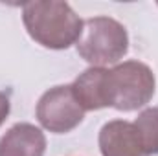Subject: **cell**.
I'll use <instances>...</instances> for the list:
<instances>
[{"label": "cell", "mask_w": 158, "mask_h": 156, "mask_svg": "<svg viewBox=\"0 0 158 156\" xmlns=\"http://www.w3.org/2000/svg\"><path fill=\"white\" fill-rule=\"evenodd\" d=\"M99 149L103 156H147L134 125L121 119L103 125L99 132Z\"/></svg>", "instance_id": "cell-5"}, {"label": "cell", "mask_w": 158, "mask_h": 156, "mask_svg": "<svg viewBox=\"0 0 158 156\" xmlns=\"http://www.w3.org/2000/svg\"><path fill=\"white\" fill-rule=\"evenodd\" d=\"M145 154H158V109H147L132 123Z\"/></svg>", "instance_id": "cell-8"}, {"label": "cell", "mask_w": 158, "mask_h": 156, "mask_svg": "<svg viewBox=\"0 0 158 156\" xmlns=\"http://www.w3.org/2000/svg\"><path fill=\"white\" fill-rule=\"evenodd\" d=\"M7 114H9V99L4 92H0V125L6 121Z\"/></svg>", "instance_id": "cell-9"}, {"label": "cell", "mask_w": 158, "mask_h": 156, "mask_svg": "<svg viewBox=\"0 0 158 156\" xmlns=\"http://www.w3.org/2000/svg\"><path fill=\"white\" fill-rule=\"evenodd\" d=\"M46 138L31 123H17L0 140V156H44Z\"/></svg>", "instance_id": "cell-6"}, {"label": "cell", "mask_w": 158, "mask_h": 156, "mask_svg": "<svg viewBox=\"0 0 158 156\" xmlns=\"http://www.w3.org/2000/svg\"><path fill=\"white\" fill-rule=\"evenodd\" d=\"M22 18L30 37L52 50H64L76 44L83 30V20L66 2H28L24 4Z\"/></svg>", "instance_id": "cell-1"}, {"label": "cell", "mask_w": 158, "mask_h": 156, "mask_svg": "<svg viewBox=\"0 0 158 156\" xmlns=\"http://www.w3.org/2000/svg\"><path fill=\"white\" fill-rule=\"evenodd\" d=\"M101 103L116 110L131 112L147 105L155 94V74L138 61H127L110 70L103 68Z\"/></svg>", "instance_id": "cell-2"}, {"label": "cell", "mask_w": 158, "mask_h": 156, "mask_svg": "<svg viewBox=\"0 0 158 156\" xmlns=\"http://www.w3.org/2000/svg\"><path fill=\"white\" fill-rule=\"evenodd\" d=\"M101 76L103 68H88L83 72L72 84V92L77 99V103L83 107V110H99L103 109L101 103Z\"/></svg>", "instance_id": "cell-7"}, {"label": "cell", "mask_w": 158, "mask_h": 156, "mask_svg": "<svg viewBox=\"0 0 158 156\" xmlns=\"http://www.w3.org/2000/svg\"><path fill=\"white\" fill-rule=\"evenodd\" d=\"M85 117V110L77 103L72 84L50 88L37 105V119L50 132L64 134L77 127Z\"/></svg>", "instance_id": "cell-4"}, {"label": "cell", "mask_w": 158, "mask_h": 156, "mask_svg": "<svg viewBox=\"0 0 158 156\" xmlns=\"http://www.w3.org/2000/svg\"><path fill=\"white\" fill-rule=\"evenodd\" d=\"M76 46L77 53L92 64V68H103L118 63L127 53L129 37L118 20L110 17H94L83 22Z\"/></svg>", "instance_id": "cell-3"}]
</instances>
